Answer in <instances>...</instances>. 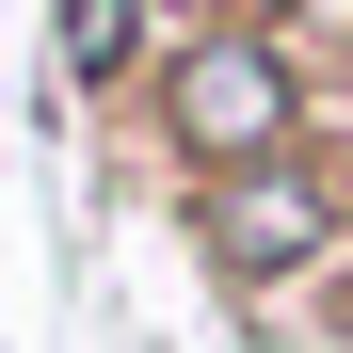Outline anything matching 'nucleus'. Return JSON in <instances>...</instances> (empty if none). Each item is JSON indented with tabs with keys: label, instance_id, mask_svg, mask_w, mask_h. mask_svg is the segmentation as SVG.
I'll return each instance as SVG.
<instances>
[{
	"label": "nucleus",
	"instance_id": "obj_4",
	"mask_svg": "<svg viewBox=\"0 0 353 353\" xmlns=\"http://www.w3.org/2000/svg\"><path fill=\"white\" fill-rule=\"evenodd\" d=\"M305 321H321V337H337V353H353V241H337V257H321V289H305Z\"/></svg>",
	"mask_w": 353,
	"mask_h": 353
},
{
	"label": "nucleus",
	"instance_id": "obj_1",
	"mask_svg": "<svg viewBox=\"0 0 353 353\" xmlns=\"http://www.w3.org/2000/svg\"><path fill=\"white\" fill-rule=\"evenodd\" d=\"M145 129H161V161L193 176H257V161H289V145H321L305 129V48H289L273 17H241V0H225V17H193L145 65Z\"/></svg>",
	"mask_w": 353,
	"mask_h": 353
},
{
	"label": "nucleus",
	"instance_id": "obj_2",
	"mask_svg": "<svg viewBox=\"0 0 353 353\" xmlns=\"http://www.w3.org/2000/svg\"><path fill=\"white\" fill-rule=\"evenodd\" d=\"M337 241H353V176H337L321 145H289V161L209 176V193H193V257H209L225 289H321Z\"/></svg>",
	"mask_w": 353,
	"mask_h": 353
},
{
	"label": "nucleus",
	"instance_id": "obj_3",
	"mask_svg": "<svg viewBox=\"0 0 353 353\" xmlns=\"http://www.w3.org/2000/svg\"><path fill=\"white\" fill-rule=\"evenodd\" d=\"M48 48H65V81H81V97L145 81V0H48Z\"/></svg>",
	"mask_w": 353,
	"mask_h": 353
}]
</instances>
